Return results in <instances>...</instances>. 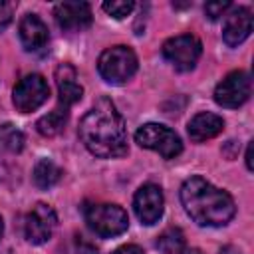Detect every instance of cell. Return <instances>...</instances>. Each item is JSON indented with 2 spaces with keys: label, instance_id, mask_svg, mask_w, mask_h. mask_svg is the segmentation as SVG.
Wrapping results in <instances>:
<instances>
[{
  "label": "cell",
  "instance_id": "obj_22",
  "mask_svg": "<svg viewBox=\"0 0 254 254\" xmlns=\"http://www.w3.org/2000/svg\"><path fill=\"white\" fill-rule=\"evenodd\" d=\"M14 12H16V2H2L0 0V32L10 26Z\"/></svg>",
  "mask_w": 254,
  "mask_h": 254
},
{
  "label": "cell",
  "instance_id": "obj_17",
  "mask_svg": "<svg viewBox=\"0 0 254 254\" xmlns=\"http://www.w3.org/2000/svg\"><path fill=\"white\" fill-rule=\"evenodd\" d=\"M64 171L52 161V159H40L34 167V173H32V179H34V185L38 189H52L54 185L60 183Z\"/></svg>",
  "mask_w": 254,
  "mask_h": 254
},
{
  "label": "cell",
  "instance_id": "obj_6",
  "mask_svg": "<svg viewBox=\"0 0 254 254\" xmlns=\"http://www.w3.org/2000/svg\"><path fill=\"white\" fill-rule=\"evenodd\" d=\"M202 54L200 40L192 34H181L169 38L163 44V58L179 71H190Z\"/></svg>",
  "mask_w": 254,
  "mask_h": 254
},
{
  "label": "cell",
  "instance_id": "obj_16",
  "mask_svg": "<svg viewBox=\"0 0 254 254\" xmlns=\"http://www.w3.org/2000/svg\"><path fill=\"white\" fill-rule=\"evenodd\" d=\"M67 117H69L67 107L60 105V107L52 109L50 113H46L44 117H40V119L36 121V129H38V133L44 135V137H56L58 133L64 131V127H65V123H67Z\"/></svg>",
  "mask_w": 254,
  "mask_h": 254
},
{
  "label": "cell",
  "instance_id": "obj_14",
  "mask_svg": "<svg viewBox=\"0 0 254 254\" xmlns=\"http://www.w3.org/2000/svg\"><path fill=\"white\" fill-rule=\"evenodd\" d=\"M56 85H58L60 103L64 107L77 103L83 95V87L77 81V73H75L73 65H69V64H60L56 67Z\"/></svg>",
  "mask_w": 254,
  "mask_h": 254
},
{
  "label": "cell",
  "instance_id": "obj_18",
  "mask_svg": "<svg viewBox=\"0 0 254 254\" xmlns=\"http://www.w3.org/2000/svg\"><path fill=\"white\" fill-rule=\"evenodd\" d=\"M155 246L159 248L161 254H179L185 248V236L181 232V228H167L157 236Z\"/></svg>",
  "mask_w": 254,
  "mask_h": 254
},
{
  "label": "cell",
  "instance_id": "obj_15",
  "mask_svg": "<svg viewBox=\"0 0 254 254\" xmlns=\"http://www.w3.org/2000/svg\"><path fill=\"white\" fill-rule=\"evenodd\" d=\"M222 127H224V121H222L220 115L204 111V113H196V115L189 121L187 131H189V137H190L194 143H202V141H206V139L216 137V135L222 131Z\"/></svg>",
  "mask_w": 254,
  "mask_h": 254
},
{
  "label": "cell",
  "instance_id": "obj_12",
  "mask_svg": "<svg viewBox=\"0 0 254 254\" xmlns=\"http://www.w3.org/2000/svg\"><path fill=\"white\" fill-rule=\"evenodd\" d=\"M232 12L224 14V26H222V40L226 46L236 48L242 44L250 32H252V12L244 6H232Z\"/></svg>",
  "mask_w": 254,
  "mask_h": 254
},
{
  "label": "cell",
  "instance_id": "obj_23",
  "mask_svg": "<svg viewBox=\"0 0 254 254\" xmlns=\"http://www.w3.org/2000/svg\"><path fill=\"white\" fill-rule=\"evenodd\" d=\"M77 254H97V248L85 242L83 238H77Z\"/></svg>",
  "mask_w": 254,
  "mask_h": 254
},
{
  "label": "cell",
  "instance_id": "obj_27",
  "mask_svg": "<svg viewBox=\"0 0 254 254\" xmlns=\"http://www.w3.org/2000/svg\"><path fill=\"white\" fill-rule=\"evenodd\" d=\"M2 230H4V224H2V218H0V238H2Z\"/></svg>",
  "mask_w": 254,
  "mask_h": 254
},
{
  "label": "cell",
  "instance_id": "obj_1",
  "mask_svg": "<svg viewBox=\"0 0 254 254\" xmlns=\"http://www.w3.org/2000/svg\"><path fill=\"white\" fill-rule=\"evenodd\" d=\"M77 131L85 149L99 159H117L129 151L125 121L107 97L95 101V105L79 121Z\"/></svg>",
  "mask_w": 254,
  "mask_h": 254
},
{
  "label": "cell",
  "instance_id": "obj_2",
  "mask_svg": "<svg viewBox=\"0 0 254 254\" xmlns=\"http://www.w3.org/2000/svg\"><path fill=\"white\" fill-rule=\"evenodd\" d=\"M181 202L187 214L200 226H224L236 212L232 196L202 177H190L183 183Z\"/></svg>",
  "mask_w": 254,
  "mask_h": 254
},
{
  "label": "cell",
  "instance_id": "obj_10",
  "mask_svg": "<svg viewBox=\"0 0 254 254\" xmlns=\"http://www.w3.org/2000/svg\"><path fill=\"white\" fill-rule=\"evenodd\" d=\"M133 208L137 218L141 220V224H155L161 216H163V208H165V198H163V190L161 187L147 183L143 187H139V190L135 192L133 198Z\"/></svg>",
  "mask_w": 254,
  "mask_h": 254
},
{
  "label": "cell",
  "instance_id": "obj_8",
  "mask_svg": "<svg viewBox=\"0 0 254 254\" xmlns=\"http://www.w3.org/2000/svg\"><path fill=\"white\" fill-rule=\"evenodd\" d=\"M252 91V81L250 75L242 69L230 71L214 89V101L220 107H228V109H238L240 105H244L250 97Z\"/></svg>",
  "mask_w": 254,
  "mask_h": 254
},
{
  "label": "cell",
  "instance_id": "obj_19",
  "mask_svg": "<svg viewBox=\"0 0 254 254\" xmlns=\"http://www.w3.org/2000/svg\"><path fill=\"white\" fill-rule=\"evenodd\" d=\"M24 147V135L12 123L0 125V149L10 153H20Z\"/></svg>",
  "mask_w": 254,
  "mask_h": 254
},
{
  "label": "cell",
  "instance_id": "obj_20",
  "mask_svg": "<svg viewBox=\"0 0 254 254\" xmlns=\"http://www.w3.org/2000/svg\"><path fill=\"white\" fill-rule=\"evenodd\" d=\"M133 8H135V2H131V0H107V2H103V10L117 20L127 18L133 12Z\"/></svg>",
  "mask_w": 254,
  "mask_h": 254
},
{
  "label": "cell",
  "instance_id": "obj_25",
  "mask_svg": "<svg viewBox=\"0 0 254 254\" xmlns=\"http://www.w3.org/2000/svg\"><path fill=\"white\" fill-rule=\"evenodd\" d=\"M252 141L248 143V149H246V167H248V171H252L254 169V165H252Z\"/></svg>",
  "mask_w": 254,
  "mask_h": 254
},
{
  "label": "cell",
  "instance_id": "obj_9",
  "mask_svg": "<svg viewBox=\"0 0 254 254\" xmlns=\"http://www.w3.org/2000/svg\"><path fill=\"white\" fill-rule=\"evenodd\" d=\"M58 224V216L56 210L50 204L38 202L36 206H32V210L26 214L24 220V234L26 240L32 244H46Z\"/></svg>",
  "mask_w": 254,
  "mask_h": 254
},
{
  "label": "cell",
  "instance_id": "obj_5",
  "mask_svg": "<svg viewBox=\"0 0 254 254\" xmlns=\"http://www.w3.org/2000/svg\"><path fill=\"white\" fill-rule=\"evenodd\" d=\"M135 141L145 149L157 151L163 159H175L183 151L181 137L161 123H145L143 127H139L135 133Z\"/></svg>",
  "mask_w": 254,
  "mask_h": 254
},
{
  "label": "cell",
  "instance_id": "obj_7",
  "mask_svg": "<svg viewBox=\"0 0 254 254\" xmlns=\"http://www.w3.org/2000/svg\"><path fill=\"white\" fill-rule=\"evenodd\" d=\"M48 95H50V85L44 79V75L30 73V75H24L16 83V87L12 91V101L18 111L32 113L46 103Z\"/></svg>",
  "mask_w": 254,
  "mask_h": 254
},
{
  "label": "cell",
  "instance_id": "obj_4",
  "mask_svg": "<svg viewBox=\"0 0 254 254\" xmlns=\"http://www.w3.org/2000/svg\"><path fill=\"white\" fill-rule=\"evenodd\" d=\"M99 75L113 85H121L129 81L137 71V56L127 46H113L107 48L97 60Z\"/></svg>",
  "mask_w": 254,
  "mask_h": 254
},
{
  "label": "cell",
  "instance_id": "obj_13",
  "mask_svg": "<svg viewBox=\"0 0 254 254\" xmlns=\"http://www.w3.org/2000/svg\"><path fill=\"white\" fill-rule=\"evenodd\" d=\"M18 36H20V42L22 46L28 50V52H38L42 50L48 40H50V34H48V26L44 24V20L36 14H26L22 20H20V26H18Z\"/></svg>",
  "mask_w": 254,
  "mask_h": 254
},
{
  "label": "cell",
  "instance_id": "obj_3",
  "mask_svg": "<svg viewBox=\"0 0 254 254\" xmlns=\"http://www.w3.org/2000/svg\"><path fill=\"white\" fill-rule=\"evenodd\" d=\"M83 216L87 226L101 238H113L127 230L129 216L119 204L95 202L83 206Z\"/></svg>",
  "mask_w": 254,
  "mask_h": 254
},
{
  "label": "cell",
  "instance_id": "obj_21",
  "mask_svg": "<svg viewBox=\"0 0 254 254\" xmlns=\"http://www.w3.org/2000/svg\"><path fill=\"white\" fill-rule=\"evenodd\" d=\"M230 8H232L230 2H206V4H204V14H206L210 20H218V18H222Z\"/></svg>",
  "mask_w": 254,
  "mask_h": 254
},
{
  "label": "cell",
  "instance_id": "obj_24",
  "mask_svg": "<svg viewBox=\"0 0 254 254\" xmlns=\"http://www.w3.org/2000/svg\"><path fill=\"white\" fill-rule=\"evenodd\" d=\"M113 254H145L137 244H125V246H121V248H117Z\"/></svg>",
  "mask_w": 254,
  "mask_h": 254
},
{
  "label": "cell",
  "instance_id": "obj_26",
  "mask_svg": "<svg viewBox=\"0 0 254 254\" xmlns=\"http://www.w3.org/2000/svg\"><path fill=\"white\" fill-rule=\"evenodd\" d=\"M181 254H202V252H200L198 248H183Z\"/></svg>",
  "mask_w": 254,
  "mask_h": 254
},
{
  "label": "cell",
  "instance_id": "obj_11",
  "mask_svg": "<svg viewBox=\"0 0 254 254\" xmlns=\"http://www.w3.org/2000/svg\"><path fill=\"white\" fill-rule=\"evenodd\" d=\"M58 26L65 32H81L91 26V6L87 2H60L54 8Z\"/></svg>",
  "mask_w": 254,
  "mask_h": 254
}]
</instances>
